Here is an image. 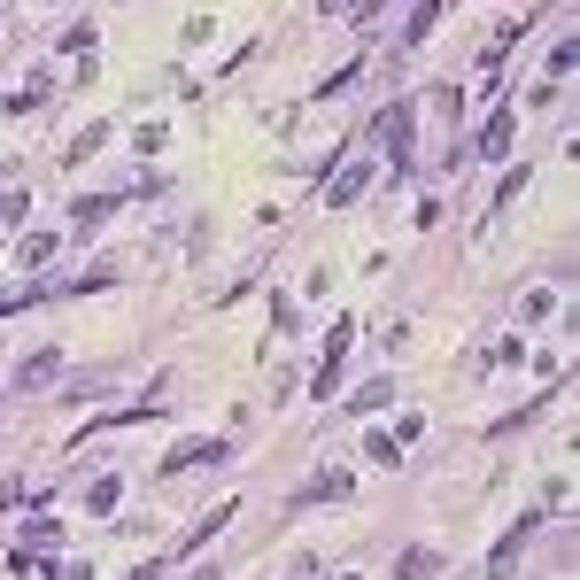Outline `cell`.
Returning <instances> with one entry per match:
<instances>
[{"label":"cell","mask_w":580,"mask_h":580,"mask_svg":"<svg viewBox=\"0 0 580 580\" xmlns=\"http://www.w3.org/2000/svg\"><path fill=\"white\" fill-rule=\"evenodd\" d=\"M511 132H519V116H511V109H495L488 124H480V140H472V155H480V163H495V155L511 147Z\"/></svg>","instance_id":"1"},{"label":"cell","mask_w":580,"mask_h":580,"mask_svg":"<svg viewBox=\"0 0 580 580\" xmlns=\"http://www.w3.org/2000/svg\"><path fill=\"white\" fill-rule=\"evenodd\" d=\"M225 457V441H178L171 457H163V480H178V472H194V464H217Z\"/></svg>","instance_id":"2"},{"label":"cell","mask_w":580,"mask_h":580,"mask_svg":"<svg viewBox=\"0 0 580 580\" xmlns=\"http://www.w3.org/2000/svg\"><path fill=\"white\" fill-rule=\"evenodd\" d=\"M333 495H348V472H318L310 488H294V495H287V511H310V503H333Z\"/></svg>","instance_id":"3"},{"label":"cell","mask_w":580,"mask_h":580,"mask_svg":"<svg viewBox=\"0 0 580 580\" xmlns=\"http://www.w3.org/2000/svg\"><path fill=\"white\" fill-rule=\"evenodd\" d=\"M364 186H372V171H364V163H341V178H325V202L348 209L356 194H364Z\"/></svg>","instance_id":"4"},{"label":"cell","mask_w":580,"mask_h":580,"mask_svg":"<svg viewBox=\"0 0 580 580\" xmlns=\"http://www.w3.org/2000/svg\"><path fill=\"white\" fill-rule=\"evenodd\" d=\"M379 140H387V155H395V171H410V116L403 109L379 116Z\"/></svg>","instance_id":"5"},{"label":"cell","mask_w":580,"mask_h":580,"mask_svg":"<svg viewBox=\"0 0 580 580\" xmlns=\"http://www.w3.org/2000/svg\"><path fill=\"white\" fill-rule=\"evenodd\" d=\"M534 526H542V511H526V519L511 526V542H503V550L488 557V573H511V565H519V550H526V542H534Z\"/></svg>","instance_id":"6"},{"label":"cell","mask_w":580,"mask_h":580,"mask_svg":"<svg viewBox=\"0 0 580 580\" xmlns=\"http://www.w3.org/2000/svg\"><path fill=\"white\" fill-rule=\"evenodd\" d=\"M47 379H62V348H39L24 372H16V387H47Z\"/></svg>","instance_id":"7"},{"label":"cell","mask_w":580,"mask_h":580,"mask_svg":"<svg viewBox=\"0 0 580 580\" xmlns=\"http://www.w3.org/2000/svg\"><path fill=\"white\" fill-rule=\"evenodd\" d=\"M387 395H395L387 379H372V387H356V395H348V418H364V410H379V403H387Z\"/></svg>","instance_id":"8"},{"label":"cell","mask_w":580,"mask_h":580,"mask_svg":"<svg viewBox=\"0 0 580 580\" xmlns=\"http://www.w3.org/2000/svg\"><path fill=\"white\" fill-rule=\"evenodd\" d=\"M109 209H116V194H86V202L70 209V225H101V217H109Z\"/></svg>","instance_id":"9"},{"label":"cell","mask_w":580,"mask_h":580,"mask_svg":"<svg viewBox=\"0 0 580 580\" xmlns=\"http://www.w3.org/2000/svg\"><path fill=\"white\" fill-rule=\"evenodd\" d=\"M16 256H24V263H31V271H39V263L55 256V232H31V240H24V248H16Z\"/></svg>","instance_id":"10"},{"label":"cell","mask_w":580,"mask_h":580,"mask_svg":"<svg viewBox=\"0 0 580 580\" xmlns=\"http://www.w3.org/2000/svg\"><path fill=\"white\" fill-rule=\"evenodd\" d=\"M101 140H109V124H86V132L70 140V163H86V155H93V147H101Z\"/></svg>","instance_id":"11"},{"label":"cell","mask_w":580,"mask_h":580,"mask_svg":"<svg viewBox=\"0 0 580 580\" xmlns=\"http://www.w3.org/2000/svg\"><path fill=\"white\" fill-rule=\"evenodd\" d=\"M434 16H441V0H418V8H410V39H426V31H434Z\"/></svg>","instance_id":"12"},{"label":"cell","mask_w":580,"mask_h":580,"mask_svg":"<svg viewBox=\"0 0 580 580\" xmlns=\"http://www.w3.org/2000/svg\"><path fill=\"white\" fill-rule=\"evenodd\" d=\"M395 573H403V580H426V573H434V550H410L403 565H395Z\"/></svg>","instance_id":"13"},{"label":"cell","mask_w":580,"mask_h":580,"mask_svg":"<svg viewBox=\"0 0 580 580\" xmlns=\"http://www.w3.org/2000/svg\"><path fill=\"white\" fill-rule=\"evenodd\" d=\"M86 503H93V511H116V480H109V472H101V480L86 488Z\"/></svg>","instance_id":"14"},{"label":"cell","mask_w":580,"mask_h":580,"mask_svg":"<svg viewBox=\"0 0 580 580\" xmlns=\"http://www.w3.org/2000/svg\"><path fill=\"white\" fill-rule=\"evenodd\" d=\"M24 217V194H0V225H16Z\"/></svg>","instance_id":"15"},{"label":"cell","mask_w":580,"mask_h":580,"mask_svg":"<svg viewBox=\"0 0 580 580\" xmlns=\"http://www.w3.org/2000/svg\"><path fill=\"white\" fill-rule=\"evenodd\" d=\"M124 580H163V565H140V573H124Z\"/></svg>","instance_id":"16"},{"label":"cell","mask_w":580,"mask_h":580,"mask_svg":"<svg viewBox=\"0 0 580 580\" xmlns=\"http://www.w3.org/2000/svg\"><path fill=\"white\" fill-rule=\"evenodd\" d=\"M318 8H348V0H318Z\"/></svg>","instance_id":"17"}]
</instances>
